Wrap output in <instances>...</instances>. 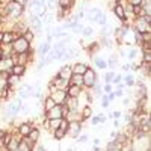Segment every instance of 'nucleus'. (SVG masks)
<instances>
[{"instance_id":"f257e3e1","label":"nucleus","mask_w":151,"mask_h":151,"mask_svg":"<svg viewBox=\"0 0 151 151\" xmlns=\"http://www.w3.org/2000/svg\"><path fill=\"white\" fill-rule=\"evenodd\" d=\"M82 77H83V89H92L98 82L97 71L91 67H88V70L82 74Z\"/></svg>"},{"instance_id":"f03ea898","label":"nucleus","mask_w":151,"mask_h":151,"mask_svg":"<svg viewBox=\"0 0 151 151\" xmlns=\"http://www.w3.org/2000/svg\"><path fill=\"white\" fill-rule=\"evenodd\" d=\"M30 47H32V44L27 42L23 36H17L15 40H14V42L11 44L12 53H26Z\"/></svg>"},{"instance_id":"7ed1b4c3","label":"nucleus","mask_w":151,"mask_h":151,"mask_svg":"<svg viewBox=\"0 0 151 151\" xmlns=\"http://www.w3.org/2000/svg\"><path fill=\"white\" fill-rule=\"evenodd\" d=\"M47 8L42 3H36L35 0H30L29 2V12H30V17H38V18H42L44 14H47Z\"/></svg>"},{"instance_id":"20e7f679","label":"nucleus","mask_w":151,"mask_h":151,"mask_svg":"<svg viewBox=\"0 0 151 151\" xmlns=\"http://www.w3.org/2000/svg\"><path fill=\"white\" fill-rule=\"evenodd\" d=\"M82 129H83V122H80V121H73V122H70L67 136L73 137V139H77V137L80 136V133H82Z\"/></svg>"},{"instance_id":"39448f33","label":"nucleus","mask_w":151,"mask_h":151,"mask_svg":"<svg viewBox=\"0 0 151 151\" xmlns=\"http://www.w3.org/2000/svg\"><path fill=\"white\" fill-rule=\"evenodd\" d=\"M17 94H18V98L21 100H29L32 98V94H33V86L30 83H24L17 89Z\"/></svg>"},{"instance_id":"423d86ee","label":"nucleus","mask_w":151,"mask_h":151,"mask_svg":"<svg viewBox=\"0 0 151 151\" xmlns=\"http://www.w3.org/2000/svg\"><path fill=\"white\" fill-rule=\"evenodd\" d=\"M48 95L52 97V98L55 100V103H56V104H59V106L65 104V103H67V100H68V95H67V92H65V91H59V89H55V91H52V92H50Z\"/></svg>"},{"instance_id":"0eeeda50","label":"nucleus","mask_w":151,"mask_h":151,"mask_svg":"<svg viewBox=\"0 0 151 151\" xmlns=\"http://www.w3.org/2000/svg\"><path fill=\"white\" fill-rule=\"evenodd\" d=\"M35 142H32L27 136H24V137H21V139L18 141V147H17V150L18 151H33L35 150Z\"/></svg>"},{"instance_id":"6e6552de","label":"nucleus","mask_w":151,"mask_h":151,"mask_svg":"<svg viewBox=\"0 0 151 151\" xmlns=\"http://www.w3.org/2000/svg\"><path fill=\"white\" fill-rule=\"evenodd\" d=\"M29 29L33 33H41L42 32V20L38 17H30L29 18Z\"/></svg>"},{"instance_id":"1a4fd4ad","label":"nucleus","mask_w":151,"mask_h":151,"mask_svg":"<svg viewBox=\"0 0 151 151\" xmlns=\"http://www.w3.org/2000/svg\"><path fill=\"white\" fill-rule=\"evenodd\" d=\"M44 116L47 119H60L62 118V109H60V106L56 104L55 107H52L50 110L44 112Z\"/></svg>"},{"instance_id":"9d476101","label":"nucleus","mask_w":151,"mask_h":151,"mask_svg":"<svg viewBox=\"0 0 151 151\" xmlns=\"http://www.w3.org/2000/svg\"><path fill=\"white\" fill-rule=\"evenodd\" d=\"M33 129V125H32V122L30 121H23V122H20L18 124V127H17V133L21 136V137H24V136H27L29 133H30V130Z\"/></svg>"},{"instance_id":"9b49d317","label":"nucleus","mask_w":151,"mask_h":151,"mask_svg":"<svg viewBox=\"0 0 151 151\" xmlns=\"http://www.w3.org/2000/svg\"><path fill=\"white\" fill-rule=\"evenodd\" d=\"M88 65L86 62H82V60H76L74 64H71V70H73V74H83L86 70H88Z\"/></svg>"},{"instance_id":"f8f14e48","label":"nucleus","mask_w":151,"mask_h":151,"mask_svg":"<svg viewBox=\"0 0 151 151\" xmlns=\"http://www.w3.org/2000/svg\"><path fill=\"white\" fill-rule=\"evenodd\" d=\"M59 77H62V79H67V80H70V77L73 76V70H71V64H64L60 68H59V71L56 73Z\"/></svg>"},{"instance_id":"ddd939ff","label":"nucleus","mask_w":151,"mask_h":151,"mask_svg":"<svg viewBox=\"0 0 151 151\" xmlns=\"http://www.w3.org/2000/svg\"><path fill=\"white\" fill-rule=\"evenodd\" d=\"M17 36H18V35H17L15 32H12V30H3V33H2V44L11 45Z\"/></svg>"},{"instance_id":"4468645a","label":"nucleus","mask_w":151,"mask_h":151,"mask_svg":"<svg viewBox=\"0 0 151 151\" xmlns=\"http://www.w3.org/2000/svg\"><path fill=\"white\" fill-rule=\"evenodd\" d=\"M52 50V44H48V42H41L40 44V47H38V52H36V55H38V58L40 59H44L47 55H48V52Z\"/></svg>"},{"instance_id":"2eb2a0df","label":"nucleus","mask_w":151,"mask_h":151,"mask_svg":"<svg viewBox=\"0 0 151 151\" xmlns=\"http://www.w3.org/2000/svg\"><path fill=\"white\" fill-rule=\"evenodd\" d=\"M134 82H136V77H134L132 73H125V74H122V83H124V86H125V89L134 88Z\"/></svg>"},{"instance_id":"dca6fc26","label":"nucleus","mask_w":151,"mask_h":151,"mask_svg":"<svg viewBox=\"0 0 151 151\" xmlns=\"http://www.w3.org/2000/svg\"><path fill=\"white\" fill-rule=\"evenodd\" d=\"M91 59H92V64H94V67H95V68H98L100 71L107 68V62H106V59H104V58H101V56H97V55H95V56H92Z\"/></svg>"},{"instance_id":"f3484780","label":"nucleus","mask_w":151,"mask_h":151,"mask_svg":"<svg viewBox=\"0 0 151 151\" xmlns=\"http://www.w3.org/2000/svg\"><path fill=\"white\" fill-rule=\"evenodd\" d=\"M44 150L45 151H62L60 150V141H56L52 137L47 144H44Z\"/></svg>"},{"instance_id":"a211bd4d","label":"nucleus","mask_w":151,"mask_h":151,"mask_svg":"<svg viewBox=\"0 0 151 151\" xmlns=\"http://www.w3.org/2000/svg\"><path fill=\"white\" fill-rule=\"evenodd\" d=\"M82 88H79V86H76V85H70L68 88H67V95H68V98H77L80 94H82Z\"/></svg>"},{"instance_id":"6ab92c4d","label":"nucleus","mask_w":151,"mask_h":151,"mask_svg":"<svg viewBox=\"0 0 151 151\" xmlns=\"http://www.w3.org/2000/svg\"><path fill=\"white\" fill-rule=\"evenodd\" d=\"M112 11H113V14L116 15V18L118 20H124V18H127L125 17V11H124V5H121V3H115L113 5V8H112Z\"/></svg>"},{"instance_id":"aec40b11","label":"nucleus","mask_w":151,"mask_h":151,"mask_svg":"<svg viewBox=\"0 0 151 151\" xmlns=\"http://www.w3.org/2000/svg\"><path fill=\"white\" fill-rule=\"evenodd\" d=\"M26 71H27V67H24V65H12L9 68V73L14 76H18V77H23L26 74Z\"/></svg>"},{"instance_id":"412c9836","label":"nucleus","mask_w":151,"mask_h":151,"mask_svg":"<svg viewBox=\"0 0 151 151\" xmlns=\"http://www.w3.org/2000/svg\"><path fill=\"white\" fill-rule=\"evenodd\" d=\"M80 118H82V121H83V122H85L86 119L92 118V106L85 104V106L80 109Z\"/></svg>"},{"instance_id":"4be33fe9","label":"nucleus","mask_w":151,"mask_h":151,"mask_svg":"<svg viewBox=\"0 0 151 151\" xmlns=\"http://www.w3.org/2000/svg\"><path fill=\"white\" fill-rule=\"evenodd\" d=\"M106 62H107V68L115 70V68L119 65V56H118V53H112L110 58H109Z\"/></svg>"},{"instance_id":"5701e85b","label":"nucleus","mask_w":151,"mask_h":151,"mask_svg":"<svg viewBox=\"0 0 151 151\" xmlns=\"http://www.w3.org/2000/svg\"><path fill=\"white\" fill-rule=\"evenodd\" d=\"M92 23H98L100 26H104V24H107V17H106V14H104V12H101V11H98L97 14L94 15V18H92Z\"/></svg>"},{"instance_id":"b1692460","label":"nucleus","mask_w":151,"mask_h":151,"mask_svg":"<svg viewBox=\"0 0 151 151\" xmlns=\"http://www.w3.org/2000/svg\"><path fill=\"white\" fill-rule=\"evenodd\" d=\"M56 106V103H55V100L50 97L48 94L44 97V100H42V109H44V112H47V110H50L52 107H55Z\"/></svg>"},{"instance_id":"393cba45","label":"nucleus","mask_w":151,"mask_h":151,"mask_svg":"<svg viewBox=\"0 0 151 151\" xmlns=\"http://www.w3.org/2000/svg\"><path fill=\"white\" fill-rule=\"evenodd\" d=\"M68 82H70V85H76V86H79L83 89V77L80 74H73Z\"/></svg>"},{"instance_id":"a878e982","label":"nucleus","mask_w":151,"mask_h":151,"mask_svg":"<svg viewBox=\"0 0 151 151\" xmlns=\"http://www.w3.org/2000/svg\"><path fill=\"white\" fill-rule=\"evenodd\" d=\"M27 137H29V139L32 141V142H38V141H40V137H41V130L40 129H38V127H33L32 130H30V133L27 134Z\"/></svg>"},{"instance_id":"bb28decb","label":"nucleus","mask_w":151,"mask_h":151,"mask_svg":"<svg viewBox=\"0 0 151 151\" xmlns=\"http://www.w3.org/2000/svg\"><path fill=\"white\" fill-rule=\"evenodd\" d=\"M21 77H18V76H14V74H9L8 79H6V85L11 86V88H15L18 83H20Z\"/></svg>"},{"instance_id":"cd10ccee","label":"nucleus","mask_w":151,"mask_h":151,"mask_svg":"<svg viewBox=\"0 0 151 151\" xmlns=\"http://www.w3.org/2000/svg\"><path fill=\"white\" fill-rule=\"evenodd\" d=\"M76 5V0H58V6L64 9H71Z\"/></svg>"},{"instance_id":"c85d7f7f","label":"nucleus","mask_w":151,"mask_h":151,"mask_svg":"<svg viewBox=\"0 0 151 151\" xmlns=\"http://www.w3.org/2000/svg\"><path fill=\"white\" fill-rule=\"evenodd\" d=\"M67 47V42L64 41V40H59L58 42H55L53 45H52V52H62Z\"/></svg>"},{"instance_id":"c756f323","label":"nucleus","mask_w":151,"mask_h":151,"mask_svg":"<svg viewBox=\"0 0 151 151\" xmlns=\"http://www.w3.org/2000/svg\"><path fill=\"white\" fill-rule=\"evenodd\" d=\"M50 133H52V137H53V139H56V141H62V139H64V137L67 136L64 132H62L60 129H56V130H52V132H50Z\"/></svg>"},{"instance_id":"7c9ffc66","label":"nucleus","mask_w":151,"mask_h":151,"mask_svg":"<svg viewBox=\"0 0 151 151\" xmlns=\"http://www.w3.org/2000/svg\"><path fill=\"white\" fill-rule=\"evenodd\" d=\"M137 53H139V50H137L136 47H130L129 48V53H125V58H127L129 60H134L136 59V56H137Z\"/></svg>"},{"instance_id":"2f4dec72","label":"nucleus","mask_w":151,"mask_h":151,"mask_svg":"<svg viewBox=\"0 0 151 151\" xmlns=\"http://www.w3.org/2000/svg\"><path fill=\"white\" fill-rule=\"evenodd\" d=\"M21 36H23L27 42H30V44H32V42H33V40H35V33H33L30 29H27L26 32H23V35H21Z\"/></svg>"},{"instance_id":"473e14b6","label":"nucleus","mask_w":151,"mask_h":151,"mask_svg":"<svg viewBox=\"0 0 151 151\" xmlns=\"http://www.w3.org/2000/svg\"><path fill=\"white\" fill-rule=\"evenodd\" d=\"M50 64V60L47 59V58H44V59H40V62H38V64H36V67H35V70L36 71H41V70H44L47 65Z\"/></svg>"},{"instance_id":"72a5a7b5","label":"nucleus","mask_w":151,"mask_h":151,"mask_svg":"<svg viewBox=\"0 0 151 151\" xmlns=\"http://www.w3.org/2000/svg\"><path fill=\"white\" fill-rule=\"evenodd\" d=\"M12 141V132H6V134L3 136V139L2 141H0V144H2V147H8L9 145V142Z\"/></svg>"},{"instance_id":"f704fd0d","label":"nucleus","mask_w":151,"mask_h":151,"mask_svg":"<svg viewBox=\"0 0 151 151\" xmlns=\"http://www.w3.org/2000/svg\"><path fill=\"white\" fill-rule=\"evenodd\" d=\"M68 127H70V121H68L67 118H62V119H60V125H59V129H60L62 132H64V133L67 134Z\"/></svg>"},{"instance_id":"c9c22d12","label":"nucleus","mask_w":151,"mask_h":151,"mask_svg":"<svg viewBox=\"0 0 151 151\" xmlns=\"http://www.w3.org/2000/svg\"><path fill=\"white\" fill-rule=\"evenodd\" d=\"M82 35H83V36H92V35H94V27H91V26H83Z\"/></svg>"},{"instance_id":"e433bc0d","label":"nucleus","mask_w":151,"mask_h":151,"mask_svg":"<svg viewBox=\"0 0 151 151\" xmlns=\"http://www.w3.org/2000/svg\"><path fill=\"white\" fill-rule=\"evenodd\" d=\"M115 74H116V73L113 71V70H110L109 73H106V74H104V83H112V79L115 77Z\"/></svg>"},{"instance_id":"4c0bfd02","label":"nucleus","mask_w":151,"mask_h":151,"mask_svg":"<svg viewBox=\"0 0 151 151\" xmlns=\"http://www.w3.org/2000/svg\"><path fill=\"white\" fill-rule=\"evenodd\" d=\"M142 62L151 64V52H142Z\"/></svg>"},{"instance_id":"58836bf2","label":"nucleus","mask_w":151,"mask_h":151,"mask_svg":"<svg viewBox=\"0 0 151 151\" xmlns=\"http://www.w3.org/2000/svg\"><path fill=\"white\" fill-rule=\"evenodd\" d=\"M101 91H103V94L112 92V91H113V85H112V83H104V86H101Z\"/></svg>"},{"instance_id":"ea45409f","label":"nucleus","mask_w":151,"mask_h":151,"mask_svg":"<svg viewBox=\"0 0 151 151\" xmlns=\"http://www.w3.org/2000/svg\"><path fill=\"white\" fill-rule=\"evenodd\" d=\"M109 106H110V103H109V100H107V95L103 94L101 95V109H107Z\"/></svg>"},{"instance_id":"a19ab883","label":"nucleus","mask_w":151,"mask_h":151,"mask_svg":"<svg viewBox=\"0 0 151 151\" xmlns=\"http://www.w3.org/2000/svg\"><path fill=\"white\" fill-rule=\"evenodd\" d=\"M88 139H89L88 134H80L77 139H74V141H76V144H85V142H88Z\"/></svg>"},{"instance_id":"79ce46f5","label":"nucleus","mask_w":151,"mask_h":151,"mask_svg":"<svg viewBox=\"0 0 151 151\" xmlns=\"http://www.w3.org/2000/svg\"><path fill=\"white\" fill-rule=\"evenodd\" d=\"M121 82H122V74H115V77L112 79V85L115 86V85H118Z\"/></svg>"},{"instance_id":"37998d69","label":"nucleus","mask_w":151,"mask_h":151,"mask_svg":"<svg viewBox=\"0 0 151 151\" xmlns=\"http://www.w3.org/2000/svg\"><path fill=\"white\" fill-rule=\"evenodd\" d=\"M71 30H73V33H82V30H83V24L77 23V24H76V26H74Z\"/></svg>"},{"instance_id":"c03bdc74","label":"nucleus","mask_w":151,"mask_h":151,"mask_svg":"<svg viewBox=\"0 0 151 151\" xmlns=\"http://www.w3.org/2000/svg\"><path fill=\"white\" fill-rule=\"evenodd\" d=\"M130 71H139V68H141V65L139 64H136L134 60H130Z\"/></svg>"},{"instance_id":"a18cd8bd","label":"nucleus","mask_w":151,"mask_h":151,"mask_svg":"<svg viewBox=\"0 0 151 151\" xmlns=\"http://www.w3.org/2000/svg\"><path fill=\"white\" fill-rule=\"evenodd\" d=\"M98 119H100V124H106V121H107L109 118L104 115L103 112H100V113H98Z\"/></svg>"},{"instance_id":"49530a36","label":"nucleus","mask_w":151,"mask_h":151,"mask_svg":"<svg viewBox=\"0 0 151 151\" xmlns=\"http://www.w3.org/2000/svg\"><path fill=\"white\" fill-rule=\"evenodd\" d=\"M122 98V106H129L130 103H132V97H121Z\"/></svg>"},{"instance_id":"de8ad7c7","label":"nucleus","mask_w":151,"mask_h":151,"mask_svg":"<svg viewBox=\"0 0 151 151\" xmlns=\"http://www.w3.org/2000/svg\"><path fill=\"white\" fill-rule=\"evenodd\" d=\"M106 95H107L109 103H113V101H115V98H116V97H115V94H113V91H112V92H109V94H106Z\"/></svg>"},{"instance_id":"09e8293b","label":"nucleus","mask_w":151,"mask_h":151,"mask_svg":"<svg viewBox=\"0 0 151 151\" xmlns=\"http://www.w3.org/2000/svg\"><path fill=\"white\" fill-rule=\"evenodd\" d=\"M121 70H122V73H130V65L129 64H122Z\"/></svg>"},{"instance_id":"8fccbe9b","label":"nucleus","mask_w":151,"mask_h":151,"mask_svg":"<svg viewBox=\"0 0 151 151\" xmlns=\"http://www.w3.org/2000/svg\"><path fill=\"white\" fill-rule=\"evenodd\" d=\"M98 124H100V119H98V115H97V116H94V118H92V121H91V125H94V127H97Z\"/></svg>"},{"instance_id":"3c124183","label":"nucleus","mask_w":151,"mask_h":151,"mask_svg":"<svg viewBox=\"0 0 151 151\" xmlns=\"http://www.w3.org/2000/svg\"><path fill=\"white\" fill-rule=\"evenodd\" d=\"M14 2H17L18 5H21V6L26 8V6H27V3H29V0H14Z\"/></svg>"},{"instance_id":"603ef678","label":"nucleus","mask_w":151,"mask_h":151,"mask_svg":"<svg viewBox=\"0 0 151 151\" xmlns=\"http://www.w3.org/2000/svg\"><path fill=\"white\" fill-rule=\"evenodd\" d=\"M119 125H121V122H119V119H113V127H115V129H118V127H119Z\"/></svg>"},{"instance_id":"864d4df0","label":"nucleus","mask_w":151,"mask_h":151,"mask_svg":"<svg viewBox=\"0 0 151 151\" xmlns=\"http://www.w3.org/2000/svg\"><path fill=\"white\" fill-rule=\"evenodd\" d=\"M6 134V130L5 129H0V141H2L3 139V136Z\"/></svg>"},{"instance_id":"5fc2aeb1","label":"nucleus","mask_w":151,"mask_h":151,"mask_svg":"<svg viewBox=\"0 0 151 151\" xmlns=\"http://www.w3.org/2000/svg\"><path fill=\"white\" fill-rule=\"evenodd\" d=\"M125 151H136V148L132 145V144H129V147L127 148H125Z\"/></svg>"},{"instance_id":"6e6d98bb","label":"nucleus","mask_w":151,"mask_h":151,"mask_svg":"<svg viewBox=\"0 0 151 151\" xmlns=\"http://www.w3.org/2000/svg\"><path fill=\"white\" fill-rule=\"evenodd\" d=\"M109 136H110V139H115V137H116V132H110Z\"/></svg>"},{"instance_id":"4d7b16f0","label":"nucleus","mask_w":151,"mask_h":151,"mask_svg":"<svg viewBox=\"0 0 151 151\" xmlns=\"http://www.w3.org/2000/svg\"><path fill=\"white\" fill-rule=\"evenodd\" d=\"M100 142H101V141H100V137H95V139H94V145H100Z\"/></svg>"},{"instance_id":"13d9d810","label":"nucleus","mask_w":151,"mask_h":151,"mask_svg":"<svg viewBox=\"0 0 151 151\" xmlns=\"http://www.w3.org/2000/svg\"><path fill=\"white\" fill-rule=\"evenodd\" d=\"M5 56H3V50L2 48H0V62H2V59H3Z\"/></svg>"},{"instance_id":"bf43d9fd","label":"nucleus","mask_w":151,"mask_h":151,"mask_svg":"<svg viewBox=\"0 0 151 151\" xmlns=\"http://www.w3.org/2000/svg\"><path fill=\"white\" fill-rule=\"evenodd\" d=\"M38 151H45V150H44V145H40V148H38Z\"/></svg>"},{"instance_id":"052dcab7","label":"nucleus","mask_w":151,"mask_h":151,"mask_svg":"<svg viewBox=\"0 0 151 151\" xmlns=\"http://www.w3.org/2000/svg\"><path fill=\"white\" fill-rule=\"evenodd\" d=\"M92 148H94V151H101V150H100V148H98V147H97V145H94V147H92Z\"/></svg>"},{"instance_id":"680f3d73","label":"nucleus","mask_w":151,"mask_h":151,"mask_svg":"<svg viewBox=\"0 0 151 151\" xmlns=\"http://www.w3.org/2000/svg\"><path fill=\"white\" fill-rule=\"evenodd\" d=\"M15 151H18V150H15Z\"/></svg>"}]
</instances>
